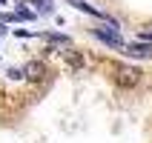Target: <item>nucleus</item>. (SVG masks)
Segmentation results:
<instances>
[{
  "label": "nucleus",
  "mask_w": 152,
  "mask_h": 143,
  "mask_svg": "<svg viewBox=\"0 0 152 143\" xmlns=\"http://www.w3.org/2000/svg\"><path fill=\"white\" fill-rule=\"evenodd\" d=\"M15 15H17V20H34V12H29V9H20V6H17Z\"/></svg>",
  "instance_id": "423d86ee"
},
{
  "label": "nucleus",
  "mask_w": 152,
  "mask_h": 143,
  "mask_svg": "<svg viewBox=\"0 0 152 143\" xmlns=\"http://www.w3.org/2000/svg\"><path fill=\"white\" fill-rule=\"evenodd\" d=\"M66 57H69V63H72V66H80V63H83V60H80V54H75V52H66Z\"/></svg>",
  "instance_id": "6e6552de"
},
{
  "label": "nucleus",
  "mask_w": 152,
  "mask_h": 143,
  "mask_svg": "<svg viewBox=\"0 0 152 143\" xmlns=\"http://www.w3.org/2000/svg\"><path fill=\"white\" fill-rule=\"evenodd\" d=\"M9 77L12 80H20V77H26V69H9Z\"/></svg>",
  "instance_id": "1a4fd4ad"
},
{
  "label": "nucleus",
  "mask_w": 152,
  "mask_h": 143,
  "mask_svg": "<svg viewBox=\"0 0 152 143\" xmlns=\"http://www.w3.org/2000/svg\"><path fill=\"white\" fill-rule=\"evenodd\" d=\"M92 34L98 37V40H103L106 46H112V49H124V40H121V34L115 32V26H103V29H92Z\"/></svg>",
  "instance_id": "f03ea898"
},
{
  "label": "nucleus",
  "mask_w": 152,
  "mask_h": 143,
  "mask_svg": "<svg viewBox=\"0 0 152 143\" xmlns=\"http://www.w3.org/2000/svg\"><path fill=\"white\" fill-rule=\"evenodd\" d=\"M26 77L29 80H43V75H46V66H43L40 60H32V63H26Z\"/></svg>",
  "instance_id": "7ed1b4c3"
},
{
  "label": "nucleus",
  "mask_w": 152,
  "mask_h": 143,
  "mask_svg": "<svg viewBox=\"0 0 152 143\" xmlns=\"http://www.w3.org/2000/svg\"><path fill=\"white\" fill-rule=\"evenodd\" d=\"M46 37H49L52 43H69V37H66V34H55V32H46Z\"/></svg>",
  "instance_id": "0eeeda50"
},
{
  "label": "nucleus",
  "mask_w": 152,
  "mask_h": 143,
  "mask_svg": "<svg viewBox=\"0 0 152 143\" xmlns=\"http://www.w3.org/2000/svg\"><path fill=\"white\" fill-rule=\"evenodd\" d=\"M126 54H132V57H152V43H132V46H126Z\"/></svg>",
  "instance_id": "20e7f679"
},
{
  "label": "nucleus",
  "mask_w": 152,
  "mask_h": 143,
  "mask_svg": "<svg viewBox=\"0 0 152 143\" xmlns=\"http://www.w3.org/2000/svg\"><path fill=\"white\" fill-rule=\"evenodd\" d=\"M15 3H26V0H15ZM29 3H34L37 12H43V15H52L55 12V0H29Z\"/></svg>",
  "instance_id": "39448f33"
},
{
  "label": "nucleus",
  "mask_w": 152,
  "mask_h": 143,
  "mask_svg": "<svg viewBox=\"0 0 152 143\" xmlns=\"http://www.w3.org/2000/svg\"><path fill=\"white\" fill-rule=\"evenodd\" d=\"M138 80H141V69H135V66H115V83L118 86L129 89V86H135Z\"/></svg>",
  "instance_id": "f257e3e1"
}]
</instances>
